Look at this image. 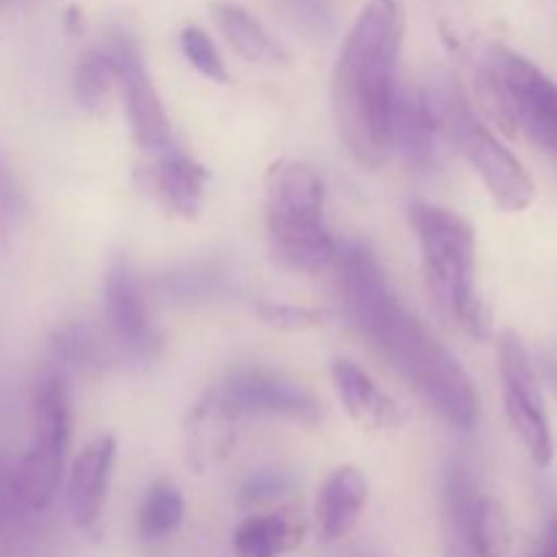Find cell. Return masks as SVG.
Instances as JSON below:
<instances>
[{
	"instance_id": "6da1fadb",
	"label": "cell",
	"mask_w": 557,
	"mask_h": 557,
	"mask_svg": "<svg viewBox=\"0 0 557 557\" xmlns=\"http://www.w3.org/2000/svg\"><path fill=\"white\" fill-rule=\"evenodd\" d=\"M332 267L354 326L444 422L471 430L479 413L473 381L460 359L392 292L373 250L362 243L337 245Z\"/></svg>"
},
{
	"instance_id": "7a4b0ae2",
	"label": "cell",
	"mask_w": 557,
	"mask_h": 557,
	"mask_svg": "<svg viewBox=\"0 0 557 557\" xmlns=\"http://www.w3.org/2000/svg\"><path fill=\"white\" fill-rule=\"evenodd\" d=\"M406 14L400 0H368L343 41L332 79L335 123L359 166L379 169L392 152Z\"/></svg>"
},
{
	"instance_id": "3957f363",
	"label": "cell",
	"mask_w": 557,
	"mask_h": 557,
	"mask_svg": "<svg viewBox=\"0 0 557 557\" xmlns=\"http://www.w3.org/2000/svg\"><path fill=\"white\" fill-rule=\"evenodd\" d=\"M424 281L433 302L449 321L476 341H487L493 332V313L476 286V232L455 210L417 201L408 210Z\"/></svg>"
},
{
	"instance_id": "277c9868",
	"label": "cell",
	"mask_w": 557,
	"mask_h": 557,
	"mask_svg": "<svg viewBox=\"0 0 557 557\" xmlns=\"http://www.w3.org/2000/svg\"><path fill=\"white\" fill-rule=\"evenodd\" d=\"M264 228L272 259L286 270L319 275L335 264L324 180L310 163L283 158L267 169Z\"/></svg>"
},
{
	"instance_id": "5b68a950",
	"label": "cell",
	"mask_w": 557,
	"mask_h": 557,
	"mask_svg": "<svg viewBox=\"0 0 557 557\" xmlns=\"http://www.w3.org/2000/svg\"><path fill=\"white\" fill-rule=\"evenodd\" d=\"M482 109L509 136L525 134L539 150L557 156V82L504 44H490L476 65Z\"/></svg>"
},
{
	"instance_id": "8992f818",
	"label": "cell",
	"mask_w": 557,
	"mask_h": 557,
	"mask_svg": "<svg viewBox=\"0 0 557 557\" xmlns=\"http://www.w3.org/2000/svg\"><path fill=\"white\" fill-rule=\"evenodd\" d=\"M71 395L63 375H49L33 397L30 438L14 468V490L22 509L44 511L58 498L71 444Z\"/></svg>"
},
{
	"instance_id": "52a82bcc",
	"label": "cell",
	"mask_w": 557,
	"mask_h": 557,
	"mask_svg": "<svg viewBox=\"0 0 557 557\" xmlns=\"http://www.w3.org/2000/svg\"><path fill=\"white\" fill-rule=\"evenodd\" d=\"M446 123L455 150L473 166L495 205L506 212H522L533 205L536 185L515 152L479 120L460 90H446Z\"/></svg>"
},
{
	"instance_id": "ba28073f",
	"label": "cell",
	"mask_w": 557,
	"mask_h": 557,
	"mask_svg": "<svg viewBox=\"0 0 557 557\" xmlns=\"http://www.w3.org/2000/svg\"><path fill=\"white\" fill-rule=\"evenodd\" d=\"M498 373L511 430L525 446L531 460L539 468H547L555 457V441L547 411H544L542 381H539L525 343L511 330L498 337Z\"/></svg>"
},
{
	"instance_id": "9c48e42d",
	"label": "cell",
	"mask_w": 557,
	"mask_h": 557,
	"mask_svg": "<svg viewBox=\"0 0 557 557\" xmlns=\"http://www.w3.org/2000/svg\"><path fill=\"white\" fill-rule=\"evenodd\" d=\"M103 319L109 346L136 368H150L161 357V335L147 313L145 292L125 256H114L103 277Z\"/></svg>"
},
{
	"instance_id": "30bf717a",
	"label": "cell",
	"mask_w": 557,
	"mask_h": 557,
	"mask_svg": "<svg viewBox=\"0 0 557 557\" xmlns=\"http://www.w3.org/2000/svg\"><path fill=\"white\" fill-rule=\"evenodd\" d=\"M107 52L114 65V79L123 92L134 141L145 150H166L169 141H172V123H169L161 96H158L156 85L147 74L139 41L131 33L117 30L109 38Z\"/></svg>"
},
{
	"instance_id": "8fae6325",
	"label": "cell",
	"mask_w": 557,
	"mask_h": 557,
	"mask_svg": "<svg viewBox=\"0 0 557 557\" xmlns=\"http://www.w3.org/2000/svg\"><path fill=\"white\" fill-rule=\"evenodd\" d=\"M449 141L444 92L428 87H397L392 109V150L419 172H433L441 166L444 147Z\"/></svg>"
},
{
	"instance_id": "7c38bea8",
	"label": "cell",
	"mask_w": 557,
	"mask_h": 557,
	"mask_svg": "<svg viewBox=\"0 0 557 557\" xmlns=\"http://www.w3.org/2000/svg\"><path fill=\"white\" fill-rule=\"evenodd\" d=\"M446 506L457 539L476 557H506L511 549L509 515L493 495L479 493L476 482L462 468L446 476Z\"/></svg>"
},
{
	"instance_id": "4fadbf2b",
	"label": "cell",
	"mask_w": 557,
	"mask_h": 557,
	"mask_svg": "<svg viewBox=\"0 0 557 557\" xmlns=\"http://www.w3.org/2000/svg\"><path fill=\"white\" fill-rule=\"evenodd\" d=\"M218 389L237 419L270 417L299 424H315L321 419L319 400L305 386L270 370H239L218 384Z\"/></svg>"
},
{
	"instance_id": "5bb4252c",
	"label": "cell",
	"mask_w": 557,
	"mask_h": 557,
	"mask_svg": "<svg viewBox=\"0 0 557 557\" xmlns=\"http://www.w3.org/2000/svg\"><path fill=\"white\" fill-rule=\"evenodd\" d=\"M114 457H117V438L103 433L82 446V451L71 462L69 515L76 531L92 539H98V533H101V515L103 504H107L109 482H112Z\"/></svg>"
},
{
	"instance_id": "9a60e30c",
	"label": "cell",
	"mask_w": 557,
	"mask_h": 557,
	"mask_svg": "<svg viewBox=\"0 0 557 557\" xmlns=\"http://www.w3.org/2000/svg\"><path fill=\"white\" fill-rule=\"evenodd\" d=\"M183 441L185 460L194 471H207L232 455L237 444V413L226 406L218 386H210L188 408L183 422Z\"/></svg>"
},
{
	"instance_id": "2e32d148",
	"label": "cell",
	"mask_w": 557,
	"mask_h": 557,
	"mask_svg": "<svg viewBox=\"0 0 557 557\" xmlns=\"http://www.w3.org/2000/svg\"><path fill=\"white\" fill-rule=\"evenodd\" d=\"M139 177L141 188L150 190V196H156L177 218L194 221L205 210L210 172L185 152H163L156 163L141 169Z\"/></svg>"
},
{
	"instance_id": "e0dca14e",
	"label": "cell",
	"mask_w": 557,
	"mask_h": 557,
	"mask_svg": "<svg viewBox=\"0 0 557 557\" xmlns=\"http://www.w3.org/2000/svg\"><path fill=\"white\" fill-rule=\"evenodd\" d=\"M368 506V476L359 468L343 466L326 476L315 498V528L324 542H341L357 528Z\"/></svg>"
},
{
	"instance_id": "ac0fdd59",
	"label": "cell",
	"mask_w": 557,
	"mask_h": 557,
	"mask_svg": "<svg viewBox=\"0 0 557 557\" xmlns=\"http://www.w3.org/2000/svg\"><path fill=\"white\" fill-rule=\"evenodd\" d=\"M332 384H335V392L348 417L362 428L392 430L403 422V411L395 397L386 395L351 359L332 362Z\"/></svg>"
},
{
	"instance_id": "d6986e66",
	"label": "cell",
	"mask_w": 557,
	"mask_h": 557,
	"mask_svg": "<svg viewBox=\"0 0 557 557\" xmlns=\"http://www.w3.org/2000/svg\"><path fill=\"white\" fill-rule=\"evenodd\" d=\"M305 533L308 525L297 511H261L239 522L232 549L237 557H286L305 542Z\"/></svg>"
},
{
	"instance_id": "ffe728a7",
	"label": "cell",
	"mask_w": 557,
	"mask_h": 557,
	"mask_svg": "<svg viewBox=\"0 0 557 557\" xmlns=\"http://www.w3.org/2000/svg\"><path fill=\"white\" fill-rule=\"evenodd\" d=\"M210 14L218 33L228 41V47L248 63L277 65L288 60V52L277 44V38H272V33L243 5L215 0L210 5Z\"/></svg>"
},
{
	"instance_id": "44dd1931",
	"label": "cell",
	"mask_w": 557,
	"mask_h": 557,
	"mask_svg": "<svg viewBox=\"0 0 557 557\" xmlns=\"http://www.w3.org/2000/svg\"><path fill=\"white\" fill-rule=\"evenodd\" d=\"M185 520L183 493L172 482H156L147 490L145 500L139 506L136 528H139L141 542L156 544L172 536Z\"/></svg>"
},
{
	"instance_id": "7402d4cb",
	"label": "cell",
	"mask_w": 557,
	"mask_h": 557,
	"mask_svg": "<svg viewBox=\"0 0 557 557\" xmlns=\"http://www.w3.org/2000/svg\"><path fill=\"white\" fill-rule=\"evenodd\" d=\"M114 65L107 49H87L79 54L74 65V96L82 109L92 114H101L112 98Z\"/></svg>"
},
{
	"instance_id": "603a6c76",
	"label": "cell",
	"mask_w": 557,
	"mask_h": 557,
	"mask_svg": "<svg viewBox=\"0 0 557 557\" xmlns=\"http://www.w3.org/2000/svg\"><path fill=\"white\" fill-rule=\"evenodd\" d=\"M52 351L58 362L69 368H103L109 359V348L101 337L85 324H69L54 335Z\"/></svg>"
},
{
	"instance_id": "cb8c5ba5",
	"label": "cell",
	"mask_w": 557,
	"mask_h": 557,
	"mask_svg": "<svg viewBox=\"0 0 557 557\" xmlns=\"http://www.w3.org/2000/svg\"><path fill=\"white\" fill-rule=\"evenodd\" d=\"M272 5L310 41H324L335 33V3L332 0H272Z\"/></svg>"
},
{
	"instance_id": "d4e9b609",
	"label": "cell",
	"mask_w": 557,
	"mask_h": 557,
	"mask_svg": "<svg viewBox=\"0 0 557 557\" xmlns=\"http://www.w3.org/2000/svg\"><path fill=\"white\" fill-rule=\"evenodd\" d=\"M180 49H183L185 60H188L205 79L218 82V85H228L226 63H223L221 52H218V47L212 44L210 33L201 30V27L196 25L183 27V33H180Z\"/></svg>"
},
{
	"instance_id": "484cf974",
	"label": "cell",
	"mask_w": 557,
	"mask_h": 557,
	"mask_svg": "<svg viewBox=\"0 0 557 557\" xmlns=\"http://www.w3.org/2000/svg\"><path fill=\"white\" fill-rule=\"evenodd\" d=\"M223 281L221 272L212 264H185L180 270H172L163 277L166 294L177 297L180 302H196L218 292V283Z\"/></svg>"
},
{
	"instance_id": "4316f807",
	"label": "cell",
	"mask_w": 557,
	"mask_h": 557,
	"mask_svg": "<svg viewBox=\"0 0 557 557\" xmlns=\"http://www.w3.org/2000/svg\"><path fill=\"white\" fill-rule=\"evenodd\" d=\"M256 315H259L267 326H272V330H281V332L315 330V326H324V321H326V313L319 308L270 302V299H261V302H256Z\"/></svg>"
},
{
	"instance_id": "83f0119b",
	"label": "cell",
	"mask_w": 557,
	"mask_h": 557,
	"mask_svg": "<svg viewBox=\"0 0 557 557\" xmlns=\"http://www.w3.org/2000/svg\"><path fill=\"white\" fill-rule=\"evenodd\" d=\"M292 490V479L281 471H259L250 473L243 484H239L237 500L243 506H264L272 500L283 498Z\"/></svg>"
},
{
	"instance_id": "f1b7e54d",
	"label": "cell",
	"mask_w": 557,
	"mask_h": 557,
	"mask_svg": "<svg viewBox=\"0 0 557 557\" xmlns=\"http://www.w3.org/2000/svg\"><path fill=\"white\" fill-rule=\"evenodd\" d=\"M22 215V194L11 177L9 166L0 161V221L11 223Z\"/></svg>"
},
{
	"instance_id": "f546056e",
	"label": "cell",
	"mask_w": 557,
	"mask_h": 557,
	"mask_svg": "<svg viewBox=\"0 0 557 557\" xmlns=\"http://www.w3.org/2000/svg\"><path fill=\"white\" fill-rule=\"evenodd\" d=\"M16 506L22 504L20 498H16V490H14V471H9V468L3 466V460H0V536L9 531Z\"/></svg>"
},
{
	"instance_id": "4dcf8cb0",
	"label": "cell",
	"mask_w": 557,
	"mask_h": 557,
	"mask_svg": "<svg viewBox=\"0 0 557 557\" xmlns=\"http://www.w3.org/2000/svg\"><path fill=\"white\" fill-rule=\"evenodd\" d=\"M542 375L549 384V389L557 395V346L547 348V351L542 354Z\"/></svg>"
},
{
	"instance_id": "1f68e13d",
	"label": "cell",
	"mask_w": 557,
	"mask_h": 557,
	"mask_svg": "<svg viewBox=\"0 0 557 557\" xmlns=\"http://www.w3.org/2000/svg\"><path fill=\"white\" fill-rule=\"evenodd\" d=\"M539 557H557V515L549 520L547 531H544L542 547H539Z\"/></svg>"
}]
</instances>
